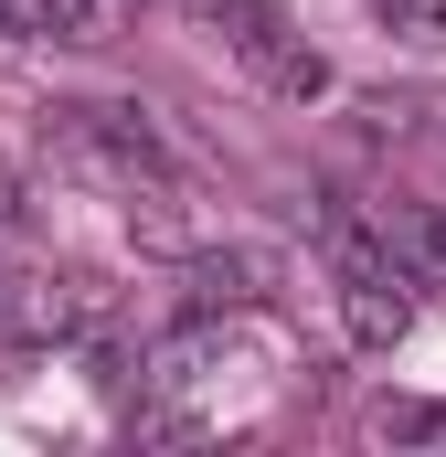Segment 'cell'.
I'll return each mask as SVG.
<instances>
[{"label":"cell","instance_id":"obj_1","mask_svg":"<svg viewBox=\"0 0 446 457\" xmlns=\"http://www.w3.org/2000/svg\"><path fill=\"white\" fill-rule=\"evenodd\" d=\"M54 149H64L75 170H96L117 203L149 192V181H170V149H160V128L138 107H54Z\"/></svg>","mask_w":446,"mask_h":457},{"label":"cell","instance_id":"obj_2","mask_svg":"<svg viewBox=\"0 0 446 457\" xmlns=\"http://www.w3.org/2000/svg\"><path fill=\"white\" fill-rule=\"evenodd\" d=\"M202 21L244 54V75H255V86H277V96H298V107H309V96H330V64L298 43V21H287L277 0H202Z\"/></svg>","mask_w":446,"mask_h":457},{"label":"cell","instance_id":"obj_3","mask_svg":"<svg viewBox=\"0 0 446 457\" xmlns=\"http://www.w3.org/2000/svg\"><path fill=\"white\" fill-rule=\"evenodd\" d=\"M107 320V298H96V277H54V266H21L11 287H0V330L21 351H64V341H86Z\"/></svg>","mask_w":446,"mask_h":457},{"label":"cell","instance_id":"obj_4","mask_svg":"<svg viewBox=\"0 0 446 457\" xmlns=\"http://www.w3.org/2000/svg\"><path fill=\"white\" fill-rule=\"evenodd\" d=\"M340 330H351V341L361 351H393L404 341V330H415V277H404V266H393V255H372V266H340Z\"/></svg>","mask_w":446,"mask_h":457},{"label":"cell","instance_id":"obj_5","mask_svg":"<svg viewBox=\"0 0 446 457\" xmlns=\"http://www.w3.org/2000/svg\"><path fill=\"white\" fill-rule=\"evenodd\" d=\"M223 361V330H213V309H192L181 330H160V341L138 351V394H181V383H202Z\"/></svg>","mask_w":446,"mask_h":457},{"label":"cell","instance_id":"obj_6","mask_svg":"<svg viewBox=\"0 0 446 457\" xmlns=\"http://www.w3.org/2000/svg\"><path fill=\"white\" fill-rule=\"evenodd\" d=\"M266 287H277V255H255V245H202L192 255V309H244Z\"/></svg>","mask_w":446,"mask_h":457},{"label":"cell","instance_id":"obj_7","mask_svg":"<svg viewBox=\"0 0 446 457\" xmlns=\"http://www.w3.org/2000/svg\"><path fill=\"white\" fill-rule=\"evenodd\" d=\"M383 245L415 287H446V213L436 203H383Z\"/></svg>","mask_w":446,"mask_h":457},{"label":"cell","instance_id":"obj_8","mask_svg":"<svg viewBox=\"0 0 446 457\" xmlns=\"http://www.w3.org/2000/svg\"><path fill=\"white\" fill-rule=\"evenodd\" d=\"M117 21H128V0H43V32H64V43H117Z\"/></svg>","mask_w":446,"mask_h":457},{"label":"cell","instance_id":"obj_9","mask_svg":"<svg viewBox=\"0 0 446 457\" xmlns=\"http://www.w3.org/2000/svg\"><path fill=\"white\" fill-rule=\"evenodd\" d=\"M372 436H393V447H446V404H383Z\"/></svg>","mask_w":446,"mask_h":457},{"label":"cell","instance_id":"obj_10","mask_svg":"<svg viewBox=\"0 0 446 457\" xmlns=\"http://www.w3.org/2000/svg\"><path fill=\"white\" fill-rule=\"evenodd\" d=\"M372 21L404 32V43H436V54H446V0H372Z\"/></svg>","mask_w":446,"mask_h":457},{"label":"cell","instance_id":"obj_11","mask_svg":"<svg viewBox=\"0 0 446 457\" xmlns=\"http://www.w3.org/2000/svg\"><path fill=\"white\" fill-rule=\"evenodd\" d=\"M0 287H11V266H0Z\"/></svg>","mask_w":446,"mask_h":457}]
</instances>
